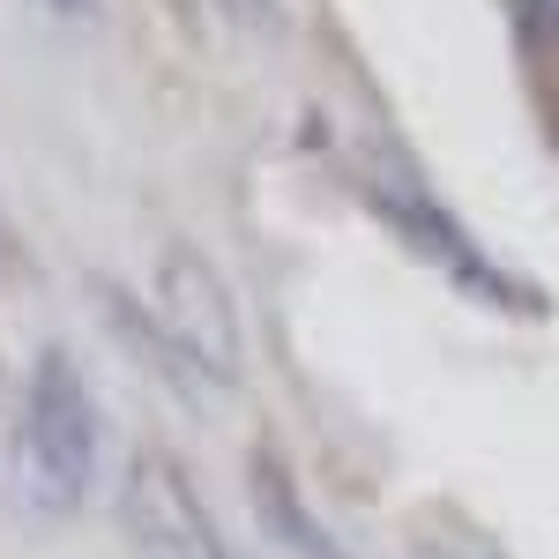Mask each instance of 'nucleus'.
Here are the masks:
<instances>
[{"instance_id":"obj_1","label":"nucleus","mask_w":559,"mask_h":559,"mask_svg":"<svg viewBox=\"0 0 559 559\" xmlns=\"http://www.w3.org/2000/svg\"><path fill=\"white\" fill-rule=\"evenodd\" d=\"M97 485V403L75 366V350L45 344L23 381V418H15V492L45 522L83 515Z\"/></svg>"},{"instance_id":"obj_2","label":"nucleus","mask_w":559,"mask_h":559,"mask_svg":"<svg viewBox=\"0 0 559 559\" xmlns=\"http://www.w3.org/2000/svg\"><path fill=\"white\" fill-rule=\"evenodd\" d=\"M150 276H157V321H165V336L179 344V358L210 388L247 381V321H239V299H231L224 269L202 247L165 239Z\"/></svg>"},{"instance_id":"obj_3","label":"nucleus","mask_w":559,"mask_h":559,"mask_svg":"<svg viewBox=\"0 0 559 559\" xmlns=\"http://www.w3.org/2000/svg\"><path fill=\"white\" fill-rule=\"evenodd\" d=\"M120 530L142 559H231L224 530L210 522L194 477L165 455H134L120 477Z\"/></svg>"},{"instance_id":"obj_4","label":"nucleus","mask_w":559,"mask_h":559,"mask_svg":"<svg viewBox=\"0 0 559 559\" xmlns=\"http://www.w3.org/2000/svg\"><path fill=\"white\" fill-rule=\"evenodd\" d=\"M373 202H381V216L432 261V269H440V276H448V284H455V292H471V299L500 306V313H537V292H530V284H515V276L485 254V247H477V239H471V231H463L448 210H440V202L411 194V187H381Z\"/></svg>"},{"instance_id":"obj_5","label":"nucleus","mask_w":559,"mask_h":559,"mask_svg":"<svg viewBox=\"0 0 559 559\" xmlns=\"http://www.w3.org/2000/svg\"><path fill=\"white\" fill-rule=\"evenodd\" d=\"M247 500H254L261 537H269L284 559H358L329 522L306 508L299 477H292V463H284L276 448H254V463H247Z\"/></svg>"},{"instance_id":"obj_6","label":"nucleus","mask_w":559,"mask_h":559,"mask_svg":"<svg viewBox=\"0 0 559 559\" xmlns=\"http://www.w3.org/2000/svg\"><path fill=\"white\" fill-rule=\"evenodd\" d=\"M90 306L105 313V329H112V344L128 350L134 366L150 373V381H165V395H179L187 411H202V395H210V381L179 358V344L165 336V321H157V306H142L134 292H120L112 276H90Z\"/></svg>"},{"instance_id":"obj_7","label":"nucleus","mask_w":559,"mask_h":559,"mask_svg":"<svg viewBox=\"0 0 559 559\" xmlns=\"http://www.w3.org/2000/svg\"><path fill=\"white\" fill-rule=\"evenodd\" d=\"M45 15H60V23H97L105 15V0H38Z\"/></svg>"},{"instance_id":"obj_8","label":"nucleus","mask_w":559,"mask_h":559,"mask_svg":"<svg viewBox=\"0 0 559 559\" xmlns=\"http://www.w3.org/2000/svg\"><path fill=\"white\" fill-rule=\"evenodd\" d=\"M15 261V239H8V216H0V269Z\"/></svg>"}]
</instances>
